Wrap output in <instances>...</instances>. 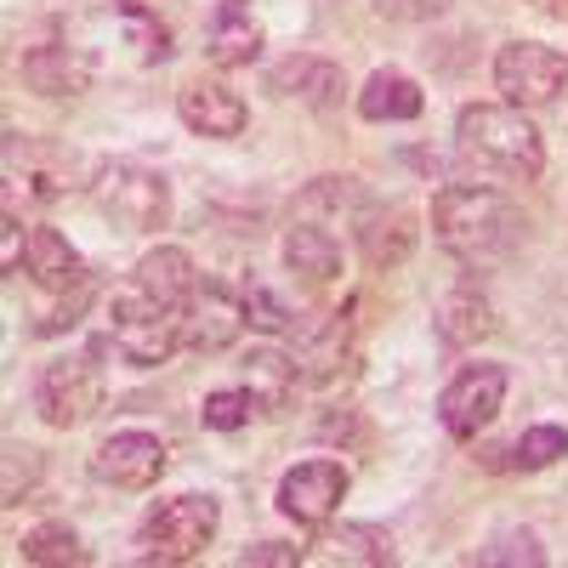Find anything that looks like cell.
Wrapping results in <instances>:
<instances>
[{
  "label": "cell",
  "mask_w": 568,
  "mask_h": 568,
  "mask_svg": "<svg viewBox=\"0 0 568 568\" xmlns=\"http://www.w3.org/2000/svg\"><path fill=\"white\" fill-rule=\"evenodd\" d=\"M302 375L318 387V393H336L347 375H353V313L342 307V313H329L324 324H313L307 329V342H302Z\"/></svg>",
  "instance_id": "obj_21"
},
{
  "label": "cell",
  "mask_w": 568,
  "mask_h": 568,
  "mask_svg": "<svg viewBox=\"0 0 568 568\" xmlns=\"http://www.w3.org/2000/svg\"><path fill=\"white\" fill-rule=\"evenodd\" d=\"M455 154L466 165H478L489 176L506 182H535L546 171V136L535 125V114L511 109L500 98L489 103H460L455 114Z\"/></svg>",
  "instance_id": "obj_2"
},
{
  "label": "cell",
  "mask_w": 568,
  "mask_h": 568,
  "mask_svg": "<svg viewBox=\"0 0 568 568\" xmlns=\"http://www.w3.org/2000/svg\"><path fill=\"white\" fill-rule=\"evenodd\" d=\"M91 194H98L103 216H109L120 233H160V227H171V211H176V194H171L165 171L136 165V160L98 165Z\"/></svg>",
  "instance_id": "obj_6"
},
{
  "label": "cell",
  "mask_w": 568,
  "mask_h": 568,
  "mask_svg": "<svg viewBox=\"0 0 568 568\" xmlns=\"http://www.w3.org/2000/svg\"><path fill=\"white\" fill-rule=\"evenodd\" d=\"M557 460H568V426L557 420H535L511 438V471H551Z\"/></svg>",
  "instance_id": "obj_30"
},
{
  "label": "cell",
  "mask_w": 568,
  "mask_h": 568,
  "mask_svg": "<svg viewBox=\"0 0 568 568\" xmlns=\"http://www.w3.org/2000/svg\"><path fill=\"white\" fill-rule=\"evenodd\" d=\"M18 557H23V562H34V568H85L98 551L85 546V535H80L74 524H58V517H52V524L23 529Z\"/></svg>",
  "instance_id": "obj_27"
},
{
  "label": "cell",
  "mask_w": 568,
  "mask_h": 568,
  "mask_svg": "<svg viewBox=\"0 0 568 568\" xmlns=\"http://www.w3.org/2000/svg\"><path fill=\"white\" fill-rule=\"evenodd\" d=\"M23 273H29V284H40L45 296H69V291H80V284H98V278H91V262L80 256V245L69 240L63 227H52V222L29 227Z\"/></svg>",
  "instance_id": "obj_19"
},
{
  "label": "cell",
  "mask_w": 568,
  "mask_h": 568,
  "mask_svg": "<svg viewBox=\"0 0 568 568\" xmlns=\"http://www.w3.org/2000/svg\"><path fill=\"white\" fill-rule=\"evenodd\" d=\"M91 478L103 489H120V495H149L165 471H171V449L160 433H142V426H120L109 433L98 449H91Z\"/></svg>",
  "instance_id": "obj_11"
},
{
  "label": "cell",
  "mask_w": 568,
  "mask_h": 568,
  "mask_svg": "<svg viewBox=\"0 0 568 568\" xmlns=\"http://www.w3.org/2000/svg\"><path fill=\"white\" fill-rule=\"evenodd\" d=\"M245 313H251V329H262V336H284V329L296 324V313L284 307L267 284H256V278L245 284Z\"/></svg>",
  "instance_id": "obj_33"
},
{
  "label": "cell",
  "mask_w": 568,
  "mask_h": 568,
  "mask_svg": "<svg viewBox=\"0 0 568 568\" xmlns=\"http://www.w3.org/2000/svg\"><path fill=\"white\" fill-rule=\"evenodd\" d=\"M91 296H98V284H80V291H69V296H52L58 307L34 324V336H63V329H74V324H80V313L91 307Z\"/></svg>",
  "instance_id": "obj_35"
},
{
  "label": "cell",
  "mask_w": 568,
  "mask_h": 568,
  "mask_svg": "<svg viewBox=\"0 0 568 568\" xmlns=\"http://www.w3.org/2000/svg\"><path fill=\"white\" fill-rule=\"evenodd\" d=\"M103 18L125 34V45H136L142 63H165L171 58V23L149 7V0H109Z\"/></svg>",
  "instance_id": "obj_28"
},
{
  "label": "cell",
  "mask_w": 568,
  "mask_h": 568,
  "mask_svg": "<svg viewBox=\"0 0 568 568\" xmlns=\"http://www.w3.org/2000/svg\"><path fill=\"white\" fill-rule=\"evenodd\" d=\"M506 387H511V375L506 364H460L449 375V387L438 393V426L455 438V444H478V433L506 409Z\"/></svg>",
  "instance_id": "obj_10"
},
{
  "label": "cell",
  "mask_w": 568,
  "mask_h": 568,
  "mask_svg": "<svg viewBox=\"0 0 568 568\" xmlns=\"http://www.w3.org/2000/svg\"><path fill=\"white\" fill-rule=\"evenodd\" d=\"M109 342L131 369H160L176 347H187V313L125 284L109 296Z\"/></svg>",
  "instance_id": "obj_4"
},
{
  "label": "cell",
  "mask_w": 568,
  "mask_h": 568,
  "mask_svg": "<svg viewBox=\"0 0 568 568\" xmlns=\"http://www.w3.org/2000/svg\"><path fill=\"white\" fill-rule=\"evenodd\" d=\"M182 313H187V347L205 353V358L240 347V336L251 329L245 291H233V284H222V278H200L194 302H187Z\"/></svg>",
  "instance_id": "obj_14"
},
{
  "label": "cell",
  "mask_w": 568,
  "mask_h": 568,
  "mask_svg": "<svg viewBox=\"0 0 568 568\" xmlns=\"http://www.w3.org/2000/svg\"><path fill=\"white\" fill-rule=\"evenodd\" d=\"M7 176L23 187L29 200H69L80 187L98 182V165H91L80 149L58 136H34V131H7Z\"/></svg>",
  "instance_id": "obj_7"
},
{
  "label": "cell",
  "mask_w": 568,
  "mask_h": 568,
  "mask_svg": "<svg viewBox=\"0 0 568 568\" xmlns=\"http://www.w3.org/2000/svg\"><path fill=\"white\" fill-rule=\"evenodd\" d=\"M200 262L187 256L182 245H149L136 256V267H131V284L142 296H154V302H171V307H187L194 302V291H200Z\"/></svg>",
  "instance_id": "obj_24"
},
{
  "label": "cell",
  "mask_w": 568,
  "mask_h": 568,
  "mask_svg": "<svg viewBox=\"0 0 568 568\" xmlns=\"http://www.w3.org/2000/svg\"><path fill=\"white\" fill-rule=\"evenodd\" d=\"M40 471H45V449L34 444H7V484H0V495H7V506H23L40 484Z\"/></svg>",
  "instance_id": "obj_32"
},
{
  "label": "cell",
  "mask_w": 568,
  "mask_h": 568,
  "mask_svg": "<svg viewBox=\"0 0 568 568\" xmlns=\"http://www.w3.org/2000/svg\"><path fill=\"white\" fill-rule=\"evenodd\" d=\"M278 262H284V273H291L302 291H313V296L336 291L342 273H347L342 240H336L329 227H318V222H291V227H284V233H278Z\"/></svg>",
  "instance_id": "obj_16"
},
{
  "label": "cell",
  "mask_w": 568,
  "mask_h": 568,
  "mask_svg": "<svg viewBox=\"0 0 568 568\" xmlns=\"http://www.w3.org/2000/svg\"><path fill=\"white\" fill-rule=\"evenodd\" d=\"M256 415H262V404H256V393L245 382L240 387H211L205 404H200V426H205V433H245Z\"/></svg>",
  "instance_id": "obj_31"
},
{
  "label": "cell",
  "mask_w": 568,
  "mask_h": 568,
  "mask_svg": "<svg viewBox=\"0 0 568 568\" xmlns=\"http://www.w3.org/2000/svg\"><path fill=\"white\" fill-rule=\"evenodd\" d=\"M18 74L34 98H52V103H74L98 85V58L91 45H74L69 34H52V40H29L23 58H18Z\"/></svg>",
  "instance_id": "obj_12"
},
{
  "label": "cell",
  "mask_w": 568,
  "mask_h": 568,
  "mask_svg": "<svg viewBox=\"0 0 568 568\" xmlns=\"http://www.w3.org/2000/svg\"><path fill=\"white\" fill-rule=\"evenodd\" d=\"M318 438H336V444H369V420L358 415V409H329L324 420H318Z\"/></svg>",
  "instance_id": "obj_37"
},
{
  "label": "cell",
  "mask_w": 568,
  "mask_h": 568,
  "mask_svg": "<svg viewBox=\"0 0 568 568\" xmlns=\"http://www.w3.org/2000/svg\"><path fill=\"white\" fill-rule=\"evenodd\" d=\"M109 398V375L98 364V353H58L34 369V387H29V404L34 415L52 426V433H74V426L98 420Z\"/></svg>",
  "instance_id": "obj_5"
},
{
  "label": "cell",
  "mask_w": 568,
  "mask_h": 568,
  "mask_svg": "<svg viewBox=\"0 0 568 568\" xmlns=\"http://www.w3.org/2000/svg\"><path fill=\"white\" fill-rule=\"evenodd\" d=\"M535 7H546V12H568V7H562V0H535Z\"/></svg>",
  "instance_id": "obj_38"
},
{
  "label": "cell",
  "mask_w": 568,
  "mask_h": 568,
  "mask_svg": "<svg viewBox=\"0 0 568 568\" xmlns=\"http://www.w3.org/2000/svg\"><path fill=\"white\" fill-rule=\"evenodd\" d=\"M489 80L500 91V103L524 109V114H540L568 91V58L546 40H506L495 52V63H489Z\"/></svg>",
  "instance_id": "obj_8"
},
{
  "label": "cell",
  "mask_w": 568,
  "mask_h": 568,
  "mask_svg": "<svg viewBox=\"0 0 568 568\" xmlns=\"http://www.w3.org/2000/svg\"><path fill=\"white\" fill-rule=\"evenodd\" d=\"M426 222H433V240L444 245V256L460 262L466 273L506 267L529 240V216L500 187H484V182H444L433 194Z\"/></svg>",
  "instance_id": "obj_1"
},
{
  "label": "cell",
  "mask_w": 568,
  "mask_h": 568,
  "mask_svg": "<svg viewBox=\"0 0 568 568\" xmlns=\"http://www.w3.org/2000/svg\"><path fill=\"white\" fill-rule=\"evenodd\" d=\"M466 562H478V568H546L551 551L540 546L535 529H495Z\"/></svg>",
  "instance_id": "obj_29"
},
{
  "label": "cell",
  "mask_w": 568,
  "mask_h": 568,
  "mask_svg": "<svg viewBox=\"0 0 568 568\" xmlns=\"http://www.w3.org/2000/svg\"><path fill=\"white\" fill-rule=\"evenodd\" d=\"M267 52V23L245 7V0H222V7L205 18V63L216 74L227 69H251Z\"/></svg>",
  "instance_id": "obj_18"
},
{
  "label": "cell",
  "mask_w": 568,
  "mask_h": 568,
  "mask_svg": "<svg viewBox=\"0 0 568 568\" xmlns=\"http://www.w3.org/2000/svg\"><path fill=\"white\" fill-rule=\"evenodd\" d=\"M347 489H353V471L336 455H307L296 466H284L273 506H278V517H291L296 529H324V524H336Z\"/></svg>",
  "instance_id": "obj_9"
},
{
  "label": "cell",
  "mask_w": 568,
  "mask_h": 568,
  "mask_svg": "<svg viewBox=\"0 0 568 568\" xmlns=\"http://www.w3.org/2000/svg\"><path fill=\"white\" fill-rule=\"evenodd\" d=\"M222 535V506L216 495H165L142 511L136 524V562H160V568H182V562H200Z\"/></svg>",
  "instance_id": "obj_3"
},
{
  "label": "cell",
  "mask_w": 568,
  "mask_h": 568,
  "mask_svg": "<svg viewBox=\"0 0 568 568\" xmlns=\"http://www.w3.org/2000/svg\"><path fill=\"white\" fill-rule=\"evenodd\" d=\"M364 205H369V194H364V182L358 176H313L302 194H296V205H291V222H318V227H353L358 216H364Z\"/></svg>",
  "instance_id": "obj_26"
},
{
  "label": "cell",
  "mask_w": 568,
  "mask_h": 568,
  "mask_svg": "<svg viewBox=\"0 0 568 568\" xmlns=\"http://www.w3.org/2000/svg\"><path fill=\"white\" fill-rule=\"evenodd\" d=\"M353 245L369 273H393L420 245V216L409 205H364V216L353 222Z\"/></svg>",
  "instance_id": "obj_17"
},
{
  "label": "cell",
  "mask_w": 568,
  "mask_h": 568,
  "mask_svg": "<svg viewBox=\"0 0 568 568\" xmlns=\"http://www.w3.org/2000/svg\"><path fill=\"white\" fill-rule=\"evenodd\" d=\"M240 382L256 393L262 415H278V409H291V398H296V387L307 382V375H302V358H296L291 347L256 342V347H245V358H240Z\"/></svg>",
  "instance_id": "obj_22"
},
{
  "label": "cell",
  "mask_w": 568,
  "mask_h": 568,
  "mask_svg": "<svg viewBox=\"0 0 568 568\" xmlns=\"http://www.w3.org/2000/svg\"><path fill=\"white\" fill-rule=\"evenodd\" d=\"M267 91H278V98H296L302 109L313 114H336L342 103H353V80L342 63H329L318 52H291V58H278L267 69Z\"/></svg>",
  "instance_id": "obj_15"
},
{
  "label": "cell",
  "mask_w": 568,
  "mask_h": 568,
  "mask_svg": "<svg viewBox=\"0 0 568 568\" xmlns=\"http://www.w3.org/2000/svg\"><path fill=\"white\" fill-rule=\"evenodd\" d=\"M433 324H438V342L455 347V353H460V347H478L484 336H495V329H500L495 302L484 296V284H478V278H460L455 291H444Z\"/></svg>",
  "instance_id": "obj_25"
},
{
  "label": "cell",
  "mask_w": 568,
  "mask_h": 568,
  "mask_svg": "<svg viewBox=\"0 0 568 568\" xmlns=\"http://www.w3.org/2000/svg\"><path fill=\"white\" fill-rule=\"evenodd\" d=\"M240 562L245 568H302V562H313V551L307 546H291V540H251L240 551Z\"/></svg>",
  "instance_id": "obj_34"
},
{
  "label": "cell",
  "mask_w": 568,
  "mask_h": 568,
  "mask_svg": "<svg viewBox=\"0 0 568 568\" xmlns=\"http://www.w3.org/2000/svg\"><path fill=\"white\" fill-rule=\"evenodd\" d=\"M176 120L205 142H233V136L251 131V103L222 74L194 69V74L176 80Z\"/></svg>",
  "instance_id": "obj_13"
},
{
  "label": "cell",
  "mask_w": 568,
  "mask_h": 568,
  "mask_svg": "<svg viewBox=\"0 0 568 568\" xmlns=\"http://www.w3.org/2000/svg\"><path fill=\"white\" fill-rule=\"evenodd\" d=\"M23 256H29V227H23V216L7 205V216H0V273H23Z\"/></svg>",
  "instance_id": "obj_36"
},
{
  "label": "cell",
  "mask_w": 568,
  "mask_h": 568,
  "mask_svg": "<svg viewBox=\"0 0 568 568\" xmlns=\"http://www.w3.org/2000/svg\"><path fill=\"white\" fill-rule=\"evenodd\" d=\"M313 535H318L313 562H347V568H393L398 562V540L382 524H353L347 517V524H324Z\"/></svg>",
  "instance_id": "obj_23"
},
{
  "label": "cell",
  "mask_w": 568,
  "mask_h": 568,
  "mask_svg": "<svg viewBox=\"0 0 568 568\" xmlns=\"http://www.w3.org/2000/svg\"><path fill=\"white\" fill-rule=\"evenodd\" d=\"M353 114H358L364 125H409V120L426 114V91H420L415 74L382 63V69H369V74L358 80V91H353Z\"/></svg>",
  "instance_id": "obj_20"
}]
</instances>
